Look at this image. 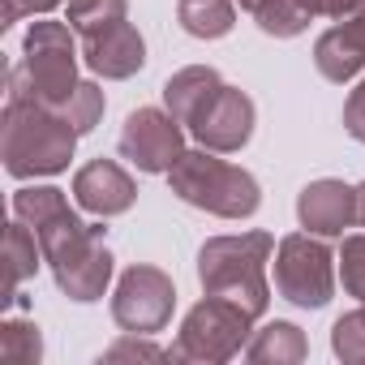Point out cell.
<instances>
[{
    "label": "cell",
    "instance_id": "obj_1",
    "mask_svg": "<svg viewBox=\"0 0 365 365\" xmlns=\"http://www.w3.org/2000/svg\"><path fill=\"white\" fill-rule=\"evenodd\" d=\"M78 129L48 103L9 95L5 99V116H0V159L5 172L18 180L31 176H56L69 168L73 150H78Z\"/></svg>",
    "mask_w": 365,
    "mask_h": 365
},
{
    "label": "cell",
    "instance_id": "obj_21",
    "mask_svg": "<svg viewBox=\"0 0 365 365\" xmlns=\"http://www.w3.org/2000/svg\"><path fill=\"white\" fill-rule=\"evenodd\" d=\"M43 335L31 318H5L0 322V361L5 365H39Z\"/></svg>",
    "mask_w": 365,
    "mask_h": 365
},
{
    "label": "cell",
    "instance_id": "obj_26",
    "mask_svg": "<svg viewBox=\"0 0 365 365\" xmlns=\"http://www.w3.org/2000/svg\"><path fill=\"white\" fill-rule=\"evenodd\" d=\"M344 129H348L352 142L365 146V78H361V82L348 91V99H344Z\"/></svg>",
    "mask_w": 365,
    "mask_h": 365
},
{
    "label": "cell",
    "instance_id": "obj_6",
    "mask_svg": "<svg viewBox=\"0 0 365 365\" xmlns=\"http://www.w3.org/2000/svg\"><path fill=\"white\" fill-rule=\"evenodd\" d=\"M335 262L327 237L288 232L275 245V292L297 309H322L335 297Z\"/></svg>",
    "mask_w": 365,
    "mask_h": 365
},
{
    "label": "cell",
    "instance_id": "obj_14",
    "mask_svg": "<svg viewBox=\"0 0 365 365\" xmlns=\"http://www.w3.org/2000/svg\"><path fill=\"white\" fill-rule=\"evenodd\" d=\"M82 61H86L91 73H99L108 82H125L146 65V39H142L138 26L120 22V26H112L103 35L82 39Z\"/></svg>",
    "mask_w": 365,
    "mask_h": 365
},
{
    "label": "cell",
    "instance_id": "obj_23",
    "mask_svg": "<svg viewBox=\"0 0 365 365\" xmlns=\"http://www.w3.org/2000/svg\"><path fill=\"white\" fill-rule=\"evenodd\" d=\"M331 352L344 365H365V301H361V309L335 318V327H331Z\"/></svg>",
    "mask_w": 365,
    "mask_h": 365
},
{
    "label": "cell",
    "instance_id": "obj_27",
    "mask_svg": "<svg viewBox=\"0 0 365 365\" xmlns=\"http://www.w3.org/2000/svg\"><path fill=\"white\" fill-rule=\"evenodd\" d=\"M61 5H69V0H5V22L0 26H14L22 18H43V14H52Z\"/></svg>",
    "mask_w": 365,
    "mask_h": 365
},
{
    "label": "cell",
    "instance_id": "obj_19",
    "mask_svg": "<svg viewBox=\"0 0 365 365\" xmlns=\"http://www.w3.org/2000/svg\"><path fill=\"white\" fill-rule=\"evenodd\" d=\"M176 22L194 39H224L237 26V5L232 0H180Z\"/></svg>",
    "mask_w": 365,
    "mask_h": 365
},
{
    "label": "cell",
    "instance_id": "obj_15",
    "mask_svg": "<svg viewBox=\"0 0 365 365\" xmlns=\"http://www.w3.org/2000/svg\"><path fill=\"white\" fill-rule=\"evenodd\" d=\"M314 65L335 86L352 82L365 69V14H356V18H348V22L331 26V31H322L318 43H314Z\"/></svg>",
    "mask_w": 365,
    "mask_h": 365
},
{
    "label": "cell",
    "instance_id": "obj_29",
    "mask_svg": "<svg viewBox=\"0 0 365 365\" xmlns=\"http://www.w3.org/2000/svg\"><path fill=\"white\" fill-rule=\"evenodd\" d=\"M237 5H241V9H250V14H258V9L267 5V0H237Z\"/></svg>",
    "mask_w": 365,
    "mask_h": 365
},
{
    "label": "cell",
    "instance_id": "obj_9",
    "mask_svg": "<svg viewBox=\"0 0 365 365\" xmlns=\"http://www.w3.org/2000/svg\"><path fill=\"white\" fill-rule=\"evenodd\" d=\"M120 155L138 172H172V163L185 155V125H180L168 108H138L125 116L120 129Z\"/></svg>",
    "mask_w": 365,
    "mask_h": 365
},
{
    "label": "cell",
    "instance_id": "obj_5",
    "mask_svg": "<svg viewBox=\"0 0 365 365\" xmlns=\"http://www.w3.org/2000/svg\"><path fill=\"white\" fill-rule=\"evenodd\" d=\"M254 335V314H245L237 301L202 297L176 331L172 361H198V365H224L232 361Z\"/></svg>",
    "mask_w": 365,
    "mask_h": 365
},
{
    "label": "cell",
    "instance_id": "obj_10",
    "mask_svg": "<svg viewBox=\"0 0 365 365\" xmlns=\"http://www.w3.org/2000/svg\"><path fill=\"white\" fill-rule=\"evenodd\" d=\"M103 232L108 228H91V237H82L73 250H65L56 262H48L52 267V279H56V288L69 297V301H78V305H91V301H103V292H108V284H112V271H116V258H112V250L103 245Z\"/></svg>",
    "mask_w": 365,
    "mask_h": 365
},
{
    "label": "cell",
    "instance_id": "obj_7",
    "mask_svg": "<svg viewBox=\"0 0 365 365\" xmlns=\"http://www.w3.org/2000/svg\"><path fill=\"white\" fill-rule=\"evenodd\" d=\"M176 309V284L168 271L133 262L112 292V322L120 331H138V335H155L172 322Z\"/></svg>",
    "mask_w": 365,
    "mask_h": 365
},
{
    "label": "cell",
    "instance_id": "obj_12",
    "mask_svg": "<svg viewBox=\"0 0 365 365\" xmlns=\"http://www.w3.org/2000/svg\"><path fill=\"white\" fill-rule=\"evenodd\" d=\"M73 202L86 215H99V220L125 215L138 202V180L116 159H91L73 172Z\"/></svg>",
    "mask_w": 365,
    "mask_h": 365
},
{
    "label": "cell",
    "instance_id": "obj_24",
    "mask_svg": "<svg viewBox=\"0 0 365 365\" xmlns=\"http://www.w3.org/2000/svg\"><path fill=\"white\" fill-rule=\"evenodd\" d=\"M339 284L348 297L365 301V237H344L339 245Z\"/></svg>",
    "mask_w": 365,
    "mask_h": 365
},
{
    "label": "cell",
    "instance_id": "obj_16",
    "mask_svg": "<svg viewBox=\"0 0 365 365\" xmlns=\"http://www.w3.org/2000/svg\"><path fill=\"white\" fill-rule=\"evenodd\" d=\"M224 91V78H220V69H211V65H185V69H176L168 82H163V108L185 125V129H194V120L211 108V99Z\"/></svg>",
    "mask_w": 365,
    "mask_h": 365
},
{
    "label": "cell",
    "instance_id": "obj_2",
    "mask_svg": "<svg viewBox=\"0 0 365 365\" xmlns=\"http://www.w3.org/2000/svg\"><path fill=\"white\" fill-rule=\"evenodd\" d=\"M275 258V237L254 228L241 237H211L198 250V279L207 297L237 301L245 314L262 318L271 305V284H267V262Z\"/></svg>",
    "mask_w": 365,
    "mask_h": 365
},
{
    "label": "cell",
    "instance_id": "obj_8",
    "mask_svg": "<svg viewBox=\"0 0 365 365\" xmlns=\"http://www.w3.org/2000/svg\"><path fill=\"white\" fill-rule=\"evenodd\" d=\"M14 220H22V224L39 237L43 262H56L65 250H73V245H78L82 237H91V228H95V224H86V220L69 207L65 190H56V185H22V190L14 194Z\"/></svg>",
    "mask_w": 365,
    "mask_h": 365
},
{
    "label": "cell",
    "instance_id": "obj_25",
    "mask_svg": "<svg viewBox=\"0 0 365 365\" xmlns=\"http://www.w3.org/2000/svg\"><path fill=\"white\" fill-rule=\"evenodd\" d=\"M172 356V348H159L150 335H138V331H125L112 348H103V361H163Z\"/></svg>",
    "mask_w": 365,
    "mask_h": 365
},
{
    "label": "cell",
    "instance_id": "obj_13",
    "mask_svg": "<svg viewBox=\"0 0 365 365\" xmlns=\"http://www.w3.org/2000/svg\"><path fill=\"white\" fill-rule=\"evenodd\" d=\"M297 224L314 237H344L352 224H361V207H356V190L344 185L335 176L309 180L297 194Z\"/></svg>",
    "mask_w": 365,
    "mask_h": 365
},
{
    "label": "cell",
    "instance_id": "obj_4",
    "mask_svg": "<svg viewBox=\"0 0 365 365\" xmlns=\"http://www.w3.org/2000/svg\"><path fill=\"white\" fill-rule=\"evenodd\" d=\"M65 22H35L22 39V61L9 73V95L61 108L78 91V43Z\"/></svg>",
    "mask_w": 365,
    "mask_h": 365
},
{
    "label": "cell",
    "instance_id": "obj_11",
    "mask_svg": "<svg viewBox=\"0 0 365 365\" xmlns=\"http://www.w3.org/2000/svg\"><path fill=\"white\" fill-rule=\"evenodd\" d=\"M254 120H258L254 99H250L241 86H228V82H224V91L211 99V108L194 120L190 133L198 138V146H207V150H215V155H232V150L250 146Z\"/></svg>",
    "mask_w": 365,
    "mask_h": 365
},
{
    "label": "cell",
    "instance_id": "obj_3",
    "mask_svg": "<svg viewBox=\"0 0 365 365\" xmlns=\"http://www.w3.org/2000/svg\"><path fill=\"white\" fill-rule=\"evenodd\" d=\"M168 185L180 202H190L215 220H250L262 207V190H258L254 172L220 159L207 146L180 155L168 172Z\"/></svg>",
    "mask_w": 365,
    "mask_h": 365
},
{
    "label": "cell",
    "instance_id": "obj_22",
    "mask_svg": "<svg viewBox=\"0 0 365 365\" xmlns=\"http://www.w3.org/2000/svg\"><path fill=\"white\" fill-rule=\"evenodd\" d=\"M103 108H108V103H103V91H99L95 82H78V91H73L56 112H61V116H65V120L86 138V133L103 120Z\"/></svg>",
    "mask_w": 365,
    "mask_h": 365
},
{
    "label": "cell",
    "instance_id": "obj_28",
    "mask_svg": "<svg viewBox=\"0 0 365 365\" xmlns=\"http://www.w3.org/2000/svg\"><path fill=\"white\" fill-rule=\"evenodd\" d=\"M356 14H365V0H327V18H335V22H348Z\"/></svg>",
    "mask_w": 365,
    "mask_h": 365
},
{
    "label": "cell",
    "instance_id": "obj_18",
    "mask_svg": "<svg viewBox=\"0 0 365 365\" xmlns=\"http://www.w3.org/2000/svg\"><path fill=\"white\" fill-rule=\"evenodd\" d=\"M39 258H43L39 237L22 220H14L9 232H5V262H9V271H5V301H18V288L39 271Z\"/></svg>",
    "mask_w": 365,
    "mask_h": 365
},
{
    "label": "cell",
    "instance_id": "obj_20",
    "mask_svg": "<svg viewBox=\"0 0 365 365\" xmlns=\"http://www.w3.org/2000/svg\"><path fill=\"white\" fill-rule=\"evenodd\" d=\"M125 14H129V0H69L65 22H69L82 39H91V35H103V31L120 26Z\"/></svg>",
    "mask_w": 365,
    "mask_h": 365
},
{
    "label": "cell",
    "instance_id": "obj_30",
    "mask_svg": "<svg viewBox=\"0 0 365 365\" xmlns=\"http://www.w3.org/2000/svg\"><path fill=\"white\" fill-rule=\"evenodd\" d=\"M356 207H361V224H365V185H356Z\"/></svg>",
    "mask_w": 365,
    "mask_h": 365
},
{
    "label": "cell",
    "instance_id": "obj_17",
    "mask_svg": "<svg viewBox=\"0 0 365 365\" xmlns=\"http://www.w3.org/2000/svg\"><path fill=\"white\" fill-rule=\"evenodd\" d=\"M305 356H309L305 331L297 322H284V318L267 322L245 344V361H254V365H301Z\"/></svg>",
    "mask_w": 365,
    "mask_h": 365
}]
</instances>
